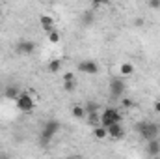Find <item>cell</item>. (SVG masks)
I'll list each match as a JSON object with an SVG mask.
<instances>
[{"label":"cell","mask_w":160,"mask_h":159,"mask_svg":"<svg viewBox=\"0 0 160 159\" xmlns=\"http://www.w3.org/2000/svg\"><path fill=\"white\" fill-rule=\"evenodd\" d=\"M19 96H21V90L17 86H8L6 88V97L8 99H17Z\"/></svg>","instance_id":"12"},{"label":"cell","mask_w":160,"mask_h":159,"mask_svg":"<svg viewBox=\"0 0 160 159\" xmlns=\"http://www.w3.org/2000/svg\"><path fill=\"white\" fill-rule=\"evenodd\" d=\"M125 90H127V84L123 79H112L110 80V94L114 97H125Z\"/></svg>","instance_id":"5"},{"label":"cell","mask_w":160,"mask_h":159,"mask_svg":"<svg viewBox=\"0 0 160 159\" xmlns=\"http://www.w3.org/2000/svg\"><path fill=\"white\" fill-rule=\"evenodd\" d=\"M58 131H60V122H56V120L47 122L45 127H43V131H41V144H48L50 139H52Z\"/></svg>","instance_id":"4"},{"label":"cell","mask_w":160,"mask_h":159,"mask_svg":"<svg viewBox=\"0 0 160 159\" xmlns=\"http://www.w3.org/2000/svg\"><path fill=\"white\" fill-rule=\"evenodd\" d=\"M0 25H2V19H0Z\"/></svg>","instance_id":"26"},{"label":"cell","mask_w":160,"mask_h":159,"mask_svg":"<svg viewBox=\"0 0 160 159\" xmlns=\"http://www.w3.org/2000/svg\"><path fill=\"white\" fill-rule=\"evenodd\" d=\"M71 114H73L77 120H82L84 116H86V109H84L82 105H75V107H73V111H71Z\"/></svg>","instance_id":"14"},{"label":"cell","mask_w":160,"mask_h":159,"mask_svg":"<svg viewBox=\"0 0 160 159\" xmlns=\"http://www.w3.org/2000/svg\"><path fill=\"white\" fill-rule=\"evenodd\" d=\"M60 69H62V60L54 58V60L48 62V71H50V73H58Z\"/></svg>","instance_id":"15"},{"label":"cell","mask_w":160,"mask_h":159,"mask_svg":"<svg viewBox=\"0 0 160 159\" xmlns=\"http://www.w3.org/2000/svg\"><path fill=\"white\" fill-rule=\"evenodd\" d=\"M145 150H147V156H158V154H160V140H158V139L149 140Z\"/></svg>","instance_id":"10"},{"label":"cell","mask_w":160,"mask_h":159,"mask_svg":"<svg viewBox=\"0 0 160 159\" xmlns=\"http://www.w3.org/2000/svg\"><path fill=\"white\" fill-rule=\"evenodd\" d=\"M67 159H75V157H67Z\"/></svg>","instance_id":"25"},{"label":"cell","mask_w":160,"mask_h":159,"mask_svg":"<svg viewBox=\"0 0 160 159\" xmlns=\"http://www.w3.org/2000/svg\"><path fill=\"white\" fill-rule=\"evenodd\" d=\"M93 137L97 140H104V139H108V129L102 125H97V127H93Z\"/></svg>","instance_id":"11"},{"label":"cell","mask_w":160,"mask_h":159,"mask_svg":"<svg viewBox=\"0 0 160 159\" xmlns=\"http://www.w3.org/2000/svg\"><path fill=\"white\" fill-rule=\"evenodd\" d=\"M34 51H36V43L34 41H21L17 45V52H21V54H32Z\"/></svg>","instance_id":"8"},{"label":"cell","mask_w":160,"mask_h":159,"mask_svg":"<svg viewBox=\"0 0 160 159\" xmlns=\"http://www.w3.org/2000/svg\"><path fill=\"white\" fill-rule=\"evenodd\" d=\"M47 40L50 41V43H60L62 40V36H60V32L54 28V30H50V32H47Z\"/></svg>","instance_id":"17"},{"label":"cell","mask_w":160,"mask_h":159,"mask_svg":"<svg viewBox=\"0 0 160 159\" xmlns=\"http://www.w3.org/2000/svg\"><path fill=\"white\" fill-rule=\"evenodd\" d=\"M121 105H123L125 109H130V107H134V101H132L130 97H121Z\"/></svg>","instance_id":"19"},{"label":"cell","mask_w":160,"mask_h":159,"mask_svg":"<svg viewBox=\"0 0 160 159\" xmlns=\"http://www.w3.org/2000/svg\"><path fill=\"white\" fill-rule=\"evenodd\" d=\"M86 114H93V112H97V109H99V105L97 103H93V101H89V103H86Z\"/></svg>","instance_id":"18"},{"label":"cell","mask_w":160,"mask_h":159,"mask_svg":"<svg viewBox=\"0 0 160 159\" xmlns=\"http://www.w3.org/2000/svg\"><path fill=\"white\" fill-rule=\"evenodd\" d=\"M153 109H155V111H157V112L160 114V101H155V105H153Z\"/></svg>","instance_id":"24"},{"label":"cell","mask_w":160,"mask_h":159,"mask_svg":"<svg viewBox=\"0 0 160 159\" xmlns=\"http://www.w3.org/2000/svg\"><path fill=\"white\" fill-rule=\"evenodd\" d=\"M15 105L21 112H32L34 107H36V101H34L30 92H21V96L15 99Z\"/></svg>","instance_id":"3"},{"label":"cell","mask_w":160,"mask_h":159,"mask_svg":"<svg viewBox=\"0 0 160 159\" xmlns=\"http://www.w3.org/2000/svg\"><path fill=\"white\" fill-rule=\"evenodd\" d=\"M136 129H138L140 137H142V139H145L147 142H149V140L158 139L160 127L157 125V123H153V122H140V123L136 125Z\"/></svg>","instance_id":"1"},{"label":"cell","mask_w":160,"mask_h":159,"mask_svg":"<svg viewBox=\"0 0 160 159\" xmlns=\"http://www.w3.org/2000/svg\"><path fill=\"white\" fill-rule=\"evenodd\" d=\"M0 159H2V157H0Z\"/></svg>","instance_id":"27"},{"label":"cell","mask_w":160,"mask_h":159,"mask_svg":"<svg viewBox=\"0 0 160 159\" xmlns=\"http://www.w3.org/2000/svg\"><path fill=\"white\" fill-rule=\"evenodd\" d=\"M39 23H41V26H43V30H45V32L54 30V19H52L50 15H41Z\"/></svg>","instance_id":"9"},{"label":"cell","mask_w":160,"mask_h":159,"mask_svg":"<svg viewBox=\"0 0 160 159\" xmlns=\"http://www.w3.org/2000/svg\"><path fill=\"white\" fill-rule=\"evenodd\" d=\"M75 80V73L73 71H67L65 75H63V82H73Z\"/></svg>","instance_id":"20"},{"label":"cell","mask_w":160,"mask_h":159,"mask_svg":"<svg viewBox=\"0 0 160 159\" xmlns=\"http://www.w3.org/2000/svg\"><path fill=\"white\" fill-rule=\"evenodd\" d=\"M108 129V137L110 139H114V140H119L125 137V127L121 125V123H114V125H110V127H106Z\"/></svg>","instance_id":"7"},{"label":"cell","mask_w":160,"mask_h":159,"mask_svg":"<svg viewBox=\"0 0 160 159\" xmlns=\"http://www.w3.org/2000/svg\"><path fill=\"white\" fill-rule=\"evenodd\" d=\"M78 71L86 73V75H97L99 73V64L95 60H82L78 64Z\"/></svg>","instance_id":"6"},{"label":"cell","mask_w":160,"mask_h":159,"mask_svg":"<svg viewBox=\"0 0 160 159\" xmlns=\"http://www.w3.org/2000/svg\"><path fill=\"white\" fill-rule=\"evenodd\" d=\"M88 123H89L91 127H97V125H101V114H99V112L88 114Z\"/></svg>","instance_id":"16"},{"label":"cell","mask_w":160,"mask_h":159,"mask_svg":"<svg viewBox=\"0 0 160 159\" xmlns=\"http://www.w3.org/2000/svg\"><path fill=\"white\" fill-rule=\"evenodd\" d=\"M63 90L65 92H73L75 90V80L73 82H63Z\"/></svg>","instance_id":"21"},{"label":"cell","mask_w":160,"mask_h":159,"mask_svg":"<svg viewBox=\"0 0 160 159\" xmlns=\"http://www.w3.org/2000/svg\"><path fill=\"white\" fill-rule=\"evenodd\" d=\"M149 8L158 9V8H160V0H151V2H149Z\"/></svg>","instance_id":"22"},{"label":"cell","mask_w":160,"mask_h":159,"mask_svg":"<svg viewBox=\"0 0 160 159\" xmlns=\"http://www.w3.org/2000/svg\"><path fill=\"white\" fill-rule=\"evenodd\" d=\"M91 21H93V17H91L89 13H86V17H84V23H86V25H89Z\"/></svg>","instance_id":"23"},{"label":"cell","mask_w":160,"mask_h":159,"mask_svg":"<svg viewBox=\"0 0 160 159\" xmlns=\"http://www.w3.org/2000/svg\"><path fill=\"white\" fill-rule=\"evenodd\" d=\"M119 71H121V75H125V77H130V75L134 73V66H132V64H128V62H125V64H121Z\"/></svg>","instance_id":"13"},{"label":"cell","mask_w":160,"mask_h":159,"mask_svg":"<svg viewBox=\"0 0 160 159\" xmlns=\"http://www.w3.org/2000/svg\"><path fill=\"white\" fill-rule=\"evenodd\" d=\"M121 112L118 109H112V107H108V109H104L102 111V114H101V125L102 127H110V125H114V123H121Z\"/></svg>","instance_id":"2"}]
</instances>
